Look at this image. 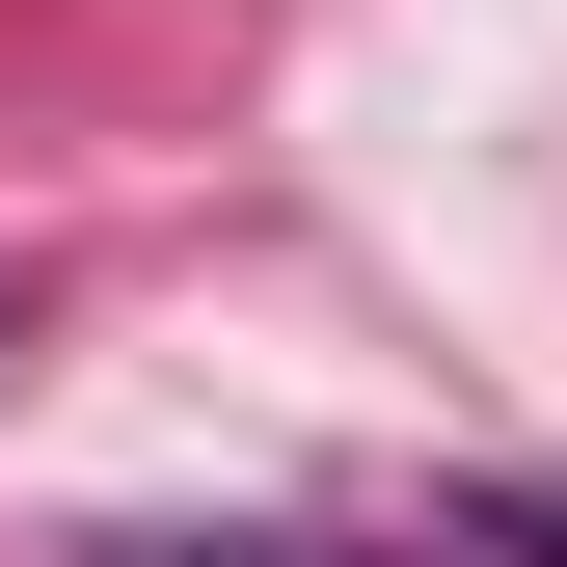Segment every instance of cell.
<instances>
[{"label":"cell","mask_w":567,"mask_h":567,"mask_svg":"<svg viewBox=\"0 0 567 567\" xmlns=\"http://www.w3.org/2000/svg\"><path fill=\"white\" fill-rule=\"evenodd\" d=\"M0 379H28V270H0Z\"/></svg>","instance_id":"cell-1"}]
</instances>
